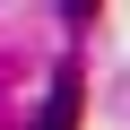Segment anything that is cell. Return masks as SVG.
Returning a JSON list of instances; mask_svg holds the SVG:
<instances>
[{
	"label": "cell",
	"instance_id": "1",
	"mask_svg": "<svg viewBox=\"0 0 130 130\" xmlns=\"http://www.w3.org/2000/svg\"><path fill=\"white\" fill-rule=\"evenodd\" d=\"M43 130H78V70L52 78V104H43Z\"/></svg>",
	"mask_w": 130,
	"mask_h": 130
}]
</instances>
